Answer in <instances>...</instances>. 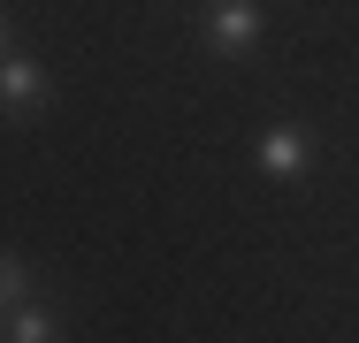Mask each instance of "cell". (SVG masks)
Listing matches in <instances>:
<instances>
[{"label": "cell", "instance_id": "4", "mask_svg": "<svg viewBox=\"0 0 359 343\" xmlns=\"http://www.w3.org/2000/svg\"><path fill=\"white\" fill-rule=\"evenodd\" d=\"M0 343H69V321H62V305H15L0 321Z\"/></svg>", "mask_w": 359, "mask_h": 343}, {"label": "cell", "instance_id": "1", "mask_svg": "<svg viewBox=\"0 0 359 343\" xmlns=\"http://www.w3.org/2000/svg\"><path fill=\"white\" fill-rule=\"evenodd\" d=\"M207 54L215 62H260V38H268V8L260 0H215L207 23H199Z\"/></svg>", "mask_w": 359, "mask_h": 343}, {"label": "cell", "instance_id": "6", "mask_svg": "<svg viewBox=\"0 0 359 343\" xmlns=\"http://www.w3.org/2000/svg\"><path fill=\"white\" fill-rule=\"evenodd\" d=\"M8 38H15V23H8V8H0V62H8V54H15V46H8Z\"/></svg>", "mask_w": 359, "mask_h": 343}, {"label": "cell", "instance_id": "5", "mask_svg": "<svg viewBox=\"0 0 359 343\" xmlns=\"http://www.w3.org/2000/svg\"><path fill=\"white\" fill-rule=\"evenodd\" d=\"M31 282H39V274H31L23 252H0V321H8L15 305H31Z\"/></svg>", "mask_w": 359, "mask_h": 343}, {"label": "cell", "instance_id": "2", "mask_svg": "<svg viewBox=\"0 0 359 343\" xmlns=\"http://www.w3.org/2000/svg\"><path fill=\"white\" fill-rule=\"evenodd\" d=\"M46 107H54V76H46V62L8 54V62H0V115H8V122H31V115H46Z\"/></svg>", "mask_w": 359, "mask_h": 343}, {"label": "cell", "instance_id": "3", "mask_svg": "<svg viewBox=\"0 0 359 343\" xmlns=\"http://www.w3.org/2000/svg\"><path fill=\"white\" fill-rule=\"evenodd\" d=\"M252 160H260L268 183H306V176H313V137L298 130V122H276V130H260Z\"/></svg>", "mask_w": 359, "mask_h": 343}]
</instances>
